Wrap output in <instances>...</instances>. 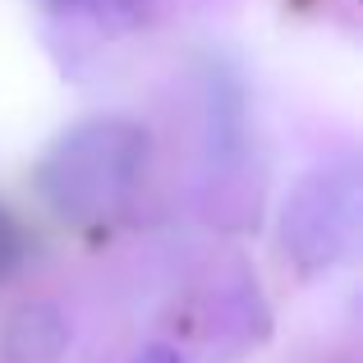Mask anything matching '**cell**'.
Segmentation results:
<instances>
[{
  "label": "cell",
  "mask_w": 363,
  "mask_h": 363,
  "mask_svg": "<svg viewBox=\"0 0 363 363\" xmlns=\"http://www.w3.org/2000/svg\"><path fill=\"white\" fill-rule=\"evenodd\" d=\"M152 138L124 116H92L46 147L37 166V189L60 221L101 230L133 207L147 175Z\"/></svg>",
  "instance_id": "cell-1"
},
{
  "label": "cell",
  "mask_w": 363,
  "mask_h": 363,
  "mask_svg": "<svg viewBox=\"0 0 363 363\" xmlns=\"http://www.w3.org/2000/svg\"><path fill=\"white\" fill-rule=\"evenodd\" d=\"M51 9H65V14H83V9H97V14H116V9H133L138 0H46Z\"/></svg>",
  "instance_id": "cell-5"
},
{
  "label": "cell",
  "mask_w": 363,
  "mask_h": 363,
  "mask_svg": "<svg viewBox=\"0 0 363 363\" xmlns=\"http://www.w3.org/2000/svg\"><path fill=\"white\" fill-rule=\"evenodd\" d=\"M18 262H23V230H18V221L0 207V285L18 272Z\"/></svg>",
  "instance_id": "cell-4"
},
{
  "label": "cell",
  "mask_w": 363,
  "mask_h": 363,
  "mask_svg": "<svg viewBox=\"0 0 363 363\" xmlns=\"http://www.w3.org/2000/svg\"><path fill=\"white\" fill-rule=\"evenodd\" d=\"M138 363H179V354H175V350H166V345H147L138 354Z\"/></svg>",
  "instance_id": "cell-6"
},
{
  "label": "cell",
  "mask_w": 363,
  "mask_h": 363,
  "mask_svg": "<svg viewBox=\"0 0 363 363\" xmlns=\"http://www.w3.org/2000/svg\"><path fill=\"white\" fill-rule=\"evenodd\" d=\"M69 345V322L51 303H28L5 327V354L14 363H51Z\"/></svg>",
  "instance_id": "cell-3"
},
{
  "label": "cell",
  "mask_w": 363,
  "mask_h": 363,
  "mask_svg": "<svg viewBox=\"0 0 363 363\" xmlns=\"http://www.w3.org/2000/svg\"><path fill=\"white\" fill-rule=\"evenodd\" d=\"M354 230H359L354 161L318 166L313 175H303L294 184L290 203H285V216H281V235L299 267H308V272L336 267L354 248Z\"/></svg>",
  "instance_id": "cell-2"
}]
</instances>
